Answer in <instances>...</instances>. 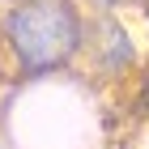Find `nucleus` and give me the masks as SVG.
Wrapping results in <instances>:
<instances>
[{
    "label": "nucleus",
    "mask_w": 149,
    "mask_h": 149,
    "mask_svg": "<svg viewBox=\"0 0 149 149\" xmlns=\"http://www.w3.org/2000/svg\"><path fill=\"white\" fill-rule=\"evenodd\" d=\"M90 9L81 0H17L0 9V68L17 81H43L77 68Z\"/></svg>",
    "instance_id": "f257e3e1"
},
{
    "label": "nucleus",
    "mask_w": 149,
    "mask_h": 149,
    "mask_svg": "<svg viewBox=\"0 0 149 149\" xmlns=\"http://www.w3.org/2000/svg\"><path fill=\"white\" fill-rule=\"evenodd\" d=\"M81 68L94 81H132L136 72L149 68V56L141 51L136 34L128 30L119 13H90V30H85V51H81Z\"/></svg>",
    "instance_id": "f03ea898"
},
{
    "label": "nucleus",
    "mask_w": 149,
    "mask_h": 149,
    "mask_svg": "<svg viewBox=\"0 0 149 149\" xmlns=\"http://www.w3.org/2000/svg\"><path fill=\"white\" fill-rule=\"evenodd\" d=\"M90 13H119L124 4H145V0H81Z\"/></svg>",
    "instance_id": "7ed1b4c3"
},
{
    "label": "nucleus",
    "mask_w": 149,
    "mask_h": 149,
    "mask_svg": "<svg viewBox=\"0 0 149 149\" xmlns=\"http://www.w3.org/2000/svg\"><path fill=\"white\" fill-rule=\"evenodd\" d=\"M145 56H149V0H145Z\"/></svg>",
    "instance_id": "20e7f679"
},
{
    "label": "nucleus",
    "mask_w": 149,
    "mask_h": 149,
    "mask_svg": "<svg viewBox=\"0 0 149 149\" xmlns=\"http://www.w3.org/2000/svg\"><path fill=\"white\" fill-rule=\"evenodd\" d=\"M141 90H145V107H149V68H145V77H141Z\"/></svg>",
    "instance_id": "39448f33"
},
{
    "label": "nucleus",
    "mask_w": 149,
    "mask_h": 149,
    "mask_svg": "<svg viewBox=\"0 0 149 149\" xmlns=\"http://www.w3.org/2000/svg\"><path fill=\"white\" fill-rule=\"evenodd\" d=\"M0 4H17V0H0Z\"/></svg>",
    "instance_id": "423d86ee"
},
{
    "label": "nucleus",
    "mask_w": 149,
    "mask_h": 149,
    "mask_svg": "<svg viewBox=\"0 0 149 149\" xmlns=\"http://www.w3.org/2000/svg\"><path fill=\"white\" fill-rule=\"evenodd\" d=\"M0 149H4V141H0Z\"/></svg>",
    "instance_id": "0eeeda50"
}]
</instances>
